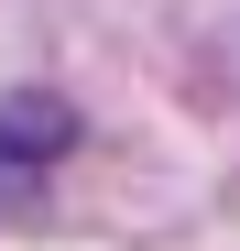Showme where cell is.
<instances>
[{"mask_svg":"<svg viewBox=\"0 0 240 251\" xmlns=\"http://www.w3.org/2000/svg\"><path fill=\"white\" fill-rule=\"evenodd\" d=\"M66 142H76V120L55 99H11V109H0V164H55Z\"/></svg>","mask_w":240,"mask_h":251,"instance_id":"obj_1","label":"cell"}]
</instances>
